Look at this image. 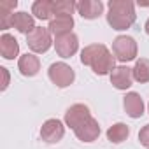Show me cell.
Returning <instances> with one entry per match:
<instances>
[{"instance_id": "1", "label": "cell", "mask_w": 149, "mask_h": 149, "mask_svg": "<svg viewBox=\"0 0 149 149\" xmlns=\"http://www.w3.org/2000/svg\"><path fill=\"white\" fill-rule=\"evenodd\" d=\"M135 19V4L130 0H111L107 4V23L112 30H128Z\"/></svg>"}, {"instance_id": "2", "label": "cell", "mask_w": 149, "mask_h": 149, "mask_svg": "<svg viewBox=\"0 0 149 149\" xmlns=\"http://www.w3.org/2000/svg\"><path fill=\"white\" fill-rule=\"evenodd\" d=\"M137 53H139V47H137V42L133 37L118 35L112 40V54L118 61H121V63L133 61L137 58Z\"/></svg>"}, {"instance_id": "3", "label": "cell", "mask_w": 149, "mask_h": 149, "mask_svg": "<svg viewBox=\"0 0 149 149\" xmlns=\"http://www.w3.org/2000/svg\"><path fill=\"white\" fill-rule=\"evenodd\" d=\"M47 76H49V81L56 88H67V86H70L74 83V79H76V72H74V68L68 63L56 61V63L49 65Z\"/></svg>"}, {"instance_id": "4", "label": "cell", "mask_w": 149, "mask_h": 149, "mask_svg": "<svg viewBox=\"0 0 149 149\" xmlns=\"http://www.w3.org/2000/svg\"><path fill=\"white\" fill-rule=\"evenodd\" d=\"M26 44L32 49V53H46L49 51L51 46H54L53 33L46 26H35L28 35H26Z\"/></svg>"}, {"instance_id": "5", "label": "cell", "mask_w": 149, "mask_h": 149, "mask_svg": "<svg viewBox=\"0 0 149 149\" xmlns=\"http://www.w3.org/2000/svg\"><path fill=\"white\" fill-rule=\"evenodd\" d=\"M90 118H93V116H91L88 105H84V104H74V105H70L67 109L63 121H65V126L76 130L77 126H81L83 123H86Z\"/></svg>"}, {"instance_id": "6", "label": "cell", "mask_w": 149, "mask_h": 149, "mask_svg": "<svg viewBox=\"0 0 149 149\" xmlns=\"http://www.w3.org/2000/svg\"><path fill=\"white\" fill-rule=\"evenodd\" d=\"M63 135H65V125H63V121H60L56 118L44 121L40 126V139L47 144H58L63 139Z\"/></svg>"}, {"instance_id": "7", "label": "cell", "mask_w": 149, "mask_h": 149, "mask_svg": "<svg viewBox=\"0 0 149 149\" xmlns=\"http://www.w3.org/2000/svg\"><path fill=\"white\" fill-rule=\"evenodd\" d=\"M54 51L61 58H70L79 51V39L76 33H67L61 37H54Z\"/></svg>"}, {"instance_id": "8", "label": "cell", "mask_w": 149, "mask_h": 149, "mask_svg": "<svg viewBox=\"0 0 149 149\" xmlns=\"http://www.w3.org/2000/svg\"><path fill=\"white\" fill-rule=\"evenodd\" d=\"M133 68L126 67V65H118L112 72H111V84L119 90V91H126L132 84H133Z\"/></svg>"}, {"instance_id": "9", "label": "cell", "mask_w": 149, "mask_h": 149, "mask_svg": "<svg viewBox=\"0 0 149 149\" xmlns=\"http://www.w3.org/2000/svg\"><path fill=\"white\" fill-rule=\"evenodd\" d=\"M90 68L93 70V74H97V76H111V72L116 68V58L114 54L109 51V47H105L95 60L93 63L90 65Z\"/></svg>"}, {"instance_id": "10", "label": "cell", "mask_w": 149, "mask_h": 149, "mask_svg": "<svg viewBox=\"0 0 149 149\" xmlns=\"http://www.w3.org/2000/svg\"><path fill=\"white\" fill-rule=\"evenodd\" d=\"M18 70L21 72V76L25 77H33L40 70V60L33 53H25L18 60Z\"/></svg>"}, {"instance_id": "11", "label": "cell", "mask_w": 149, "mask_h": 149, "mask_svg": "<svg viewBox=\"0 0 149 149\" xmlns=\"http://www.w3.org/2000/svg\"><path fill=\"white\" fill-rule=\"evenodd\" d=\"M74 133L81 142H93L100 137V125L95 118H90L86 123H83L81 126L74 130Z\"/></svg>"}, {"instance_id": "12", "label": "cell", "mask_w": 149, "mask_h": 149, "mask_svg": "<svg viewBox=\"0 0 149 149\" xmlns=\"http://www.w3.org/2000/svg\"><path fill=\"white\" fill-rule=\"evenodd\" d=\"M77 13L84 19H97L104 14V2L102 0H81L77 2Z\"/></svg>"}, {"instance_id": "13", "label": "cell", "mask_w": 149, "mask_h": 149, "mask_svg": "<svg viewBox=\"0 0 149 149\" xmlns=\"http://www.w3.org/2000/svg\"><path fill=\"white\" fill-rule=\"evenodd\" d=\"M123 107H125V112H126L130 118H133V119L142 118V114H144V100H142V97H140L139 93H135V91H130V93L125 95V98H123Z\"/></svg>"}, {"instance_id": "14", "label": "cell", "mask_w": 149, "mask_h": 149, "mask_svg": "<svg viewBox=\"0 0 149 149\" xmlns=\"http://www.w3.org/2000/svg\"><path fill=\"white\" fill-rule=\"evenodd\" d=\"M47 28H49V32H51L54 37H61V35L72 33L74 18H72V16H54V18L49 21Z\"/></svg>"}, {"instance_id": "15", "label": "cell", "mask_w": 149, "mask_h": 149, "mask_svg": "<svg viewBox=\"0 0 149 149\" xmlns=\"http://www.w3.org/2000/svg\"><path fill=\"white\" fill-rule=\"evenodd\" d=\"M0 54L4 60H14L19 54V42L11 33H2L0 37Z\"/></svg>"}, {"instance_id": "16", "label": "cell", "mask_w": 149, "mask_h": 149, "mask_svg": "<svg viewBox=\"0 0 149 149\" xmlns=\"http://www.w3.org/2000/svg\"><path fill=\"white\" fill-rule=\"evenodd\" d=\"M53 7H54V0H35L32 4V14L40 21H51L54 18Z\"/></svg>"}, {"instance_id": "17", "label": "cell", "mask_w": 149, "mask_h": 149, "mask_svg": "<svg viewBox=\"0 0 149 149\" xmlns=\"http://www.w3.org/2000/svg\"><path fill=\"white\" fill-rule=\"evenodd\" d=\"M13 28H16L19 33L28 35L33 28H35V18L25 11H18L13 16Z\"/></svg>"}, {"instance_id": "18", "label": "cell", "mask_w": 149, "mask_h": 149, "mask_svg": "<svg viewBox=\"0 0 149 149\" xmlns=\"http://www.w3.org/2000/svg\"><path fill=\"white\" fill-rule=\"evenodd\" d=\"M18 6V0H4V2H0V26L2 30H7L13 26V16H14V9Z\"/></svg>"}, {"instance_id": "19", "label": "cell", "mask_w": 149, "mask_h": 149, "mask_svg": "<svg viewBox=\"0 0 149 149\" xmlns=\"http://www.w3.org/2000/svg\"><path fill=\"white\" fill-rule=\"evenodd\" d=\"M107 140L109 142H112V144H121V142H125L126 139H128V135H130V128H128V125H125V123H116V125H112L109 130H107Z\"/></svg>"}, {"instance_id": "20", "label": "cell", "mask_w": 149, "mask_h": 149, "mask_svg": "<svg viewBox=\"0 0 149 149\" xmlns=\"http://www.w3.org/2000/svg\"><path fill=\"white\" fill-rule=\"evenodd\" d=\"M133 79L139 84L149 83V60L147 58H139L133 65Z\"/></svg>"}, {"instance_id": "21", "label": "cell", "mask_w": 149, "mask_h": 149, "mask_svg": "<svg viewBox=\"0 0 149 149\" xmlns=\"http://www.w3.org/2000/svg\"><path fill=\"white\" fill-rule=\"evenodd\" d=\"M107 46L105 44H90V46H86L83 51H81V63L83 65H86V67H90L91 63H93V60L105 49Z\"/></svg>"}, {"instance_id": "22", "label": "cell", "mask_w": 149, "mask_h": 149, "mask_svg": "<svg viewBox=\"0 0 149 149\" xmlns=\"http://www.w3.org/2000/svg\"><path fill=\"white\" fill-rule=\"evenodd\" d=\"M53 11L54 16H72L77 11V4L74 0H56Z\"/></svg>"}, {"instance_id": "23", "label": "cell", "mask_w": 149, "mask_h": 149, "mask_svg": "<svg viewBox=\"0 0 149 149\" xmlns=\"http://www.w3.org/2000/svg\"><path fill=\"white\" fill-rule=\"evenodd\" d=\"M139 142H140L144 147L149 149V123L140 128V132H139Z\"/></svg>"}, {"instance_id": "24", "label": "cell", "mask_w": 149, "mask_h": 149, "mask_svg": "<svg viewBox=\"0 0 149 149\" xmlns=\"http://www.w3.org/2000/svg\"><path fill=\"white\" fill-rule=\"evenodd\" d=\"M0 74H2V86H0V90L6 91L7 86H9V81H11V76H9V70L6 67H0Z\"/></svg>"}, {"instance_id": "25", "label": "cell", "mask_w": 149, "mask_h": 149, "mask_svg": "<svg viewBox=\"0 0 149 149\" xmlns=\"http://www.w3.org/2000/svg\"><path fill=\"white\" fill-rule=\"evenodd\" d=\"M144 30H146V33L149 35V18H147V21H146V25H144Z\"/></svg>"}, {"instance_id": "26", "label": "cell", "mask_w": 149, "mask_h": 149, "mask_svg": "<svg viewBox=\"0 0 149 149\" xmlns=\"http://www.w3.org/2000/svg\"><path fill=\"white\" fill-rule=\"evenodd\" d=\"M147 111H149V104H147Z\"/></svg>"}]
</instances>
